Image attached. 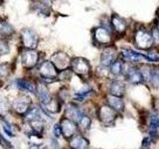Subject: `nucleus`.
Returning <instances> with one entry per match:
<instances>
[{
    "instance_id": "f257e3e1",
    "label": "nucleus",
    "mask_w": 159,
    "mask_h": 149,
    "mask_svg": "<svg viewBox=\"0 0 159 149\" xmlns=\"http://www.w3.org/2000/svg\"><path fill=\"white\" fill-rule=\"evenodd\" d=\"M134 42H135L137 48L147 50L149 48H151L152 46L153 36L150 32L146 31V30L139 29L136 31L135 36H134Z\"/></svg>"
},
{
    "instance_id": "f03ea898",
    "label": "nucleus",
    "mask_w": 159,
    "mask_h": 149,
    "mask_svg": "<svg viewBox=\"0 0 159 149\" xmlns=\"http://www.w3.org/2000/svg\"><path fill=\"white\" fill-rule=\"evenodd\" d=\"M21 40L23 46L27 50H34L37 47L39 38L38 35L31 29H25L21 33Z\"/></svg>"
},
{
    "instance_id": "7ed1b4c3",
    "label": "nucleus",
    "mask_w": 159,
    "mask_h": 149,
    "mask_svg": "<svg viewBox=\"0 0 159 149\" xmlns=\"http://www.w3.org/2000/svg\"><path fill=\"white\" fill-rule=\"evenodd\" d=\"M71 66L73 71L76 73L78 76H88L91 71L89 64L86 59L84 58H75L71 62Z\"/></svg>"
},
{
    "instance_id": "20e7f679",
    "label": "nucleus",
    "mask_w": 159,
    "mask_h": 149,
    "mask_svg": "<svg viewBox=\"0 0 159 149\" xmlns=\"http://www.w3.org/2000/svg\"><path fill=\"white\" fill-rule=\"evenodd\" d=\"M54 67L56 68V70H59V71H65L67 70L70 65H71V60H70V57L67 54H65L63 52H59L54 54L52 56V62H51Z\"/></svg>"
},
{
    "instance_id": "39448f33",
    "label": "nucleus",
    "mask_w": 159,
    "mask_h": 149,
    "mask_svg": "<svg viewBox=\"0 0 159 149\" xmlns=\"http://www.w3.org/2000/svg\"><path fill=\"white\" fill-rule=\"evenodd\" d=\"M38 59H39V55L36 51H34V50H26L22 54L21 61L25 68L31 69L37 65Z\"/></svg>"
},
{
    "instance_id": "423d86ee",
    "label": "nucleus",
    "mask_w": 159,
    "mask_h": 149,
    "mask_svg": "<svg viewBox=\"0 0 159 149\" xmlns=\"http://www.w3.org/2000/svg\"><path fill=\"white\" fill-rule=\"evenodd\" d=\"M60 126H61L62 134L66 138H71L77 131V124L67 117H64L62 119Z\"/></svg>"
},
{
    "instance_id": "0eeeda50",
    "label": "nucleus",
    "mask_w": 159,
    "mask_h": 149,
    "mask_svg": "<svg viewBox=\"0 0 159 149\" xmlns=\"http://www.w3.org/2000/svg\"><path fill=\"white\" fill-rule=\"evenodd\" d=\"M39 72L43 79H55L58 74L56 68L49 61H45L41 64L39 68Z\"/></svg>"
},
{
    "instance_id": "6e6552de",
    "label": "nucleus",
    "mask_w": 159,
    "mask_h": 149,
    "mask_svg": "<svg viewBox=\"0 0 159 149\" xmlns=\"http://www.w3.org/2000/svg\"><path fill=\"white\" fill-rule=\"evenodd\" d=\"M94 39L96 41L102 45H107L111 42V33L108 32V30H107L103 27H98L94 30Z\"/></svg>"
},
{
    "instance_id": "1a4fd4ad",
    "label": "nucleus",
    "mask_w": 159,
    "mask_h": 149,
    "mask_svg": "<svg viewBox=\"0 0 159 149\" xmlns=\"http://www.w3.org/2000/svg\"><path fill=\"white\" fill-rule=\"evenodd\" d=\"M116 113L113 108L108 106H103L99 109V118L104 123H111L116 119Z\"/></svg>"
},
{
    "instance_id": "9d476101",
    "label": "nucleus",
    "mask_w": 159,
    "mask_h": 149,
    "mask_svg": "<svg viewBox=\"0 0 159 149\" xmlns=\"http://www.w3.org/2000/svg\"><path fill=\"white\" fill-rule=\"evenodd\" d=\"M36 93L37 96L44 106H47V104L52 101L51 96L48 92V89L46 88V84L44 83H38V84L36 86Z\"/></svg>"
},
{
    "instance_id": "9b49d317",
    "label": "nucleus",
    "mask_w": 159,
    "mask_h": 149,
    "mask_svg": "<svg viewBox=\"0 0 159 149\" xmlns=\"http://www.w3.org/2000/svg\"><path fill=\"white\" fill-rule=\"evenodd\" d=\"M114 58H116V50H114V48H107L103 50V52L101 55V63L102 66L108 67L114 62Z\"/></svg>"
},
{
    "instance_id": "f8f14e48",
    "label": "nucleus",
    "mask_w": 159,
    "mask_h": 149,
    "mask_svg": "<svg viewBox=\"0 0 159 149\" xmlns=\"http://www.w3.org/2000/svg\"><path fill=\"white\" fill-rule=\"evenodd\" d=\"M126 79L133 84H139L144 81L141 72L135 68H130L128 70L126 74Z\"/></svg>"
},
{
    "instance_id": "ddd939ff",
    "label": "nucleus",
    "mask_w": 159,
    "mask_h": 149,
    "mask_svg": "<svg viewBox=\"0 0 159 149\" xmlns=\"http://www.w3.org/2000/svg\"><path fill=\"white\" fill-rule=\"evenodd\" d=\"M121 55L125 60H127L129 62H133V63L140 62L142 60H147V61H149L147 56H143V55L139 53L131 51V50H123V51H121Z\"/></svg>"
},
{
    "instance_id": "4468645a",
    "label": "nucleus",
    "mask_w": 159,
    "mask_h": 149,
    "mask_svg": "<svg viewBox=\"0 0 159 149\" xmlns=\"http://www.w3.org/2000/svg\"><path fill=\"white\" fill-rule=\"evenodd\" d=\"M111 25L113 29L119 34H122L126 30V22L123 18L119 17L118 15L113 14L111 17Z\"/></svg>"
},
{
    "instance_id": "2eb2a0df",
    "label": "nucleus",
    "mask_w": 159,
    "mask_h": 149,
    "mask_svg": "<svg viewBox=\"0 0 159 149\" xmlns=\"http://www.w3.org/2000/svg\"><path fill=\"white\" fill-rule=\"evenodd\" d=\"M109 92H111V96L120 97L125 93V87H124V84L121 82L113 81L111 84V87H109Z\"/></svg>"
},
{
    "instance_id": "dca6fc26",
    "label": "nucleus",
    "mask_w": 159,
    "mask_h": 149,
    "mask_svg": "<svg viewBox=\"0 0 159 149\" xmlns=\"http://www.w3.org/2000/svg\"><path fill=\"white\" fill-rule=\"evenodd\" d=\"M70 146L72 149H87L89 146V141L83 136H75L71 142H70Z\"/></svg>"
},
{
    "instance_id": "f3484780",
    "label": "nucleus",
    "mask_w": 159,
    "mask_h": 149,
    "mask_svg": "<svg viewBox=\"0 0 159 149\" xmlns=\"http://www.w3.org/2000/svg\"><path fill=\"white\" fill-rule=\"evenodd\" d=\"M66 114H67V118H69L70 120H72L74 122H78V120L81 116L83 115V112L80 111V109L76 106H69L67 111H66Z\"/></svg>"
},
{
    "instance_id": "a211bd4d",
    "label": "nucleus",
    "mask_w": 159,
    "mask_h": 149,
    "mask_svg": "<svg viewBox=\"0 0 159 149\" xmlns=\"http://www.w3.org/2000/svg\"><path fill=\"white\" fill-rule=\"evenodd\" d=\"M107 102L109 104V106H111V108H113L114 111H123L124 103L119 97L111 96H111H108V97H107Z\"/></svg>"
},
{
    "instance_id": "6ab92c4d",
    "label": "nucleus",
    "mask_w": 159,
    "mask_h": 149,
    "mask_svg": "<svg viewBox=\"0 0 159 149\" xmlns=\"http://www.w3.org/2000/svg\"><path fill=\"white\" fill-rule=\"evenodd\" d=\"M17 87L21 89H24V91H27L34 93L36 92V86H34V84L31 83L28 79H19L16 81Z\"/></svg>"
},
{
    "instance_id": "aec40b11",
    "label": "nucleus",
    "mask_w": 159,
    "mask_h": 149,
    "mask_svg": "<svg viewBox=\"0 0 159 149\" xmlns=\"http://www.w3.org/2000/svg\"><path fill=\"white\" fill-rule=\"evenodd\" d=\"M13 107H14V111H16L18 113H26L28 111V107H29L28 99L27 101L17 99V101L14 102Z\"/></svg>"
},
{
    "instance_id": "412c9836",
    "label": "nucleus",
    "mask_w": 159,
    "mask_h": 149,
    "mask_svg": "<svg viewBox=\"0 0 159 149\" xmlns=\"http://www.w3.org/2000/svg\"><path fill=\"white\" fill-rule=\"evenodd\" d=\"M13 32L14 30L11 27V25L3 21V20H0V36L5 38L7 36H10Z\"/></svg>"
},
{
    "instance_id": "4be33fe9",
    "label": "nucleus",
    "mask_w": 159,
    "mask_h": 149,
    "mask_svg": "<svg viewBox=\"0 0 159 149\" xmlns=\"http://www.w3.org/2000/svg\"><path fill=\"white\" fill-rule=\"evenodd\" d=\"M111 73L113 74V76H119L121 74L122 71H123V64L121 61H114L111 65Z\"/></svg>"
},
{
    "instance_id": "5701e85b",
    "label": "nucleus",
    "mask_w": 159,
    "mask_h": 149,
    "mask_svg": "<svg viewBox=\"0 0 159 149\" xmlns=\"http://www.w3.org/2000/svg\"><path fill=\"white\" fill-rule=\"evenodd\" d=\"M149 81L154 88H159V70H150L149 73Z\"/></svg>"
},
{
    "instance_id": "b1692460",
    "label": "nucleus",
    "mask_w": 159,
    "mask_h": 149,
    "mask_svg": "<svg viewBox=\"0 0 159 149\" xmlns=\"http://www.w3.org/2000/svg\"><path fill=\"white\" fill-rule=\"evenodd\" d=\"M77 123L79 124L80 128H82L83 130H87V129H89V126H91V118H89L88 115H84V114H83V115L81 116V118L78 120Z\"/></svg>"
},
{
    "instance_id": "393cba45",
    "label": "nucleus",
    "mask_w": 159,
    "mask_h": 149,
    "mask_svg": "<svg viewBox=\"0 0 159 149\" xmlns=\"http://www.w3.org/2000/svg\"><path fill=\"white\" fill-rule=\"evenodd\" d=\"M10 52V48L8 42L5 39L0 38V56H4V55H7Z\"/></svg>"
},
{
    "instance_id": "a878e982",
    "label": "nucleus",
    "mask_w": 159,
    "mask_h": 149,
    "mask_svg": "<svg viewBox=\"0 0 159 149\" xmlns=\"http://www.w3.org/2000/svg\"><path fill=\"white\" fill-rule=\"evenodd\" d=\"M150 127L151 130L155 133L157 128L159 127V117L157 115H152L150 118Z\"/></svg>"
},
{
    "instance_id": "bb28decb",
    "label": "nucleus",
    "mask_w": 159,
    "mask_h": 149,
    "mask_svg": "<svg viewBox=\"0 0 159 149\" xmlns=\"http://www.w3.org/2000/svg\"><path fill=\"white\" fill-rule=\"evenodd\" d=\"M53 132H54V135L56 137H60L62 135V130H61V126L59 124H55L54 128H53Z\"/></svg>"
},
{
    "instance_id": "cd10ccee",
    "label": "nucleus",
    "mask_w": 159,
    "mask_h": 149,
    "mask_svg": "<svg viewBox=\"0 0 159 149\" xmlns=\"http://www.w3.org/2000/svg\"><path fill=\"white\" fill-rule=\"evenodd\" d=\"M148 144H149V138H148V137L144 138V140H143V142H142V146L146 147V146L148 145Z\"/></svg>"
},
{
    "instance_id": "c85d7f7f",
    "label": "nucleus",
    "mask_w": 159,
    "mask_h": 149,
    "mask_svg": "<svg viewBox=\"0 0 159 149\" xmlns=\"http://www.w3.org/2000/svg\"><path fill=\"white\" fill-rule=\"evenodd\" d=\"M30 149H39V146L37 145V144H31Z\"/></svg>"
},
{
    "instance_id": "c756f323",
    "label": "nucleus",
    "mask_w": 159,
    "mask_h": 149,
    "mask_svg": "<svg viewBox=\"0 0 159 149\" xmlns=\"http://www.w3.org/2000/svg\"><path fill=\"white\" fill-rule=\"evenodd\" d=\"M157 31H158V33H159V23H158V26H157Z\"/></svg>"
},
{
    "instance_id": "7c9ffc66",
    "label": "nucleus",
    "mask_w": 159,
    "mask_h": 149,
    "mask_svg": "<svg viewBox=\"0 0 159 149\" xmlns=\"http://www.w3.org/2000/svg\"><path fill=\"white\" fill-rule=\"evenodd\" d=\"M2 2H3V0H0V5L2 4Z\"/></svg>"
}]
</instances>
